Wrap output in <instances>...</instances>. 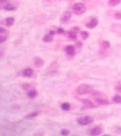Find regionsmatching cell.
Returning <instances> with one entry per match:
<instances>
[{
    "label": "cell",
    "instance_id": "277c9868",
    "mask_svg": "<svg viewBox=\"0 0 121 136\" xmlns=\"http://www.w3.org/2000/svg\"><path fill=\"white\" fill-rule=\"evenodd\" d=\"M71 12L70 11H65L63 14L61 15V22L62 23H66V22L69 21L70 18H71Z\"/></svg>",
    "mask_w": 121,
    "mask_h": 136
},
{
    "label": "cell",
    "instance_id": "ba28073f",
    "mask_svg": "<svg viewBox=\"0 0 121 136\" xmlns=\"http://www.w3.org/2000/svg\"><path fill=\"white\" fill-rule=\"evenodd\" d=\"M82 103H83V104H84L85 107L87 108V109H89V108H93V107H95L94 104H93V103L90 101V100H86V99L82 100Z\"/></svg>",
    "mask_w": 121,
    "mask_h": 136
},
{
    "label": "cell",
    "instance_id": "7a4b0ae2",
    "mask_svg": "<svg viewBox=\"0 0 121 136\" xmlns=\"http://www.w3.org/2000/svg\"><path fill=\"white\" fill-rule=\"evenodd\" d=\"M86 11V6L83 3H77L73 6V12L76 15H82Z\"/></svg>",
    "mask_w": 121,
    "mask_h": 136
},
{
    "label": "cell",
    "instance_id": "d4e9b609",
    "mask_svg": "<svg viewBox=\"0 0 121 136\" xmlns=\"http://www.w3.org/2000/svg\"><path fill=\"white\" fill-rule=\"evenodd\" d=\"M54 34H55V32H54V31H50L49 35H51L52 37H53V35H54Z\"/></svg>",
    "mask_w": 121,
    "mask_h": 136
},
{
    "label": "cell",
    "instance_id": "d6986e66",
    "mask_svg": "<svg viewBox=\"0 0 121 136\" xmlns=\"http://www.w3.org/2000/svg\"><path fill=\"white\" fill-rule=\"evenodd\" d=\"M52 40H53V37H52L51 35H46L43 37V41L44 42H51Z\"/></svg>",
    "mask_w": 121,
    "mask_h": 136
},
{
    "label": "cell",
    "instance_id": "44dd1931",
    "mask_svg": "<svg viewBox=\"0 0 121 136\" xmlns=\"http://www.w3.org/2000/svg\"><path fill=\"white\" fill-rule=\"evenodd\" d=\"M113 102L116 104H121V96L120 95H115L113 97Z\"/></svg>",
    "mask_w": 121,
    "mask_h": 136
},
{
    "label": "cell",
    "instance_id": "8992f818",
    "mask_svg": "<svg viewBox=\"0 0 121 136\" xmlns=\"http://www.w3.org/2000/svg\"><path fill=\"white\" fill-rule=\"evenodd\" d=\"M98 19L96 18H92L90 21L86 24V26L88 27V28H94V27H96L98 25Z\"/></svg>",
    "mask_w": 121,
    "mask_h": 136
},
{
    "label": "cell",
    "instance_id": "e0dca14e",
    "mask_svg": "<svg viewBox=\"0 0 121 136\" xmlns=\"http://www.w3.org/2000/svg\"><path fill=\"white\" fill-rule=\"evenodd\" d=\"M61 108L64 111H68V110H70V104L68 103H64L61 104Z\"/></svg>",
    "mask_w": 121,
    "mask_h": 136
},
{
    "label": "cell",
    "instance_id": "7402d4cb",
    "mask_svg": "<svg viewBox=\"0 0 121 136\" xmlns=\"http://www.w3.org/2000/svg\"><path fill=\"white\" fill-rule=\"evenodd\" d=\"M80 34H81V37H82L83 39H86L87 37H88V35H89L88 32H86V31H82Z\"/></svg>",
    "mask_w": 121,
    "mask_h": 136
},
{
    "label": "cell",
    "instance_id": "3957f363",
    "mask_svg": "<svg viewBox=\"0 0 121 136\" xmlns=\"http://www.w3.org/2000/svg\"><path fill=\"white\" fill-rule=\"evenodd\" d=\"M93 122V118L91 116H83L80 117V118L77 120V123H79L80 125H87L90 124L91 123Z\"/></svg>",
    "mask_w": 121,
    "mask_h": 136
},
{
    "label": "cell",
    "instance_id": "2e32d148",
    "mask_svg": "<svg viewBox=\"0 0 121 136\" xmlns=\"http://www.w3.org/2000/svg\"><path fill=\"white\" fill-rule=\"evenodd\" d=\"M38 112H37V111H35V112H32V113H28V114L26 116V118L27 119H29V118H33V117H36V116H37L38 115Z\"/></svg>",
    "mask_w": 121,
    "mask_h": 136
},
{
    "label": "cell",
    "instance_id": "5bb4252c",
    "mask_svg": "<svg viewBox=\"0 0 121 136\" xmlns=\"http://www.w3.org/2000/svg\"><path fill=\"white\" fill-rule=\"evenodd\" d=\"M96 102L98 104H108V100L107 99H104V98H96Z\"/></svg>",
    "mask_w": 121,
    "mask_h": 136
},
{
    "label": "cell",
    "instance_id": "ac0fdd59",
    "mask_svg": "<svg viewBox=\"0 0 121 136\" xmlns=\"http://www.w3.org/2000/svg\"><path fill=\"white\" fill-rule=\"evenodd\" d=\"M37 91L32 90V91H29L28 94H27V95H28V97H30V98H35L36 96H37Z\"/></svg>",
    "mask_w": 121,
    "mask_h": 136
},
{
    "label": "cell",
    "instance_id": "9a60e30c",
    "mask_svg": "<svg viewBox=\"0 0 121 136\" xmlns=\"http://www.w3.org/2000/svg\"><path fill=\"white\" fill-rule=\"evenodd\" d=\"M120 3V0H108V5L111 6H115Z\"/></svg>",
    "mask_w": 121,
    "mask_h": 136
},
{
    "label": "cell",
    "instance_id": "30bf717a",
    "mask_svg": "<svg viewBox=\"0 0 121 136\" xmlns=\"http://www.w3.org/2000/svg\"><path fill=\"white\" fill-rule=\"evenodd\" d=\"M65 51L67 55L72 56V55H74V53H75V47H74L73 46H66Z\"/></svg>",
    "mask_w": 121,
    "mask_h": 136
},
{
    "label": "cell",
    "instance_id": "7c38bea8",
    "mask_svg": "<svg viewBox=\"0 0 121 136\" xmlns=\"http://www.w3.org/2000/svg\"><path fill=\"white\" fill-rule=\"evenodd\" d=\"M4 9L7 10V11H14V10H15V6L12 4H6L4 6Z\"/></svg>",
    "mask_w": 121,
    "mask_h": 136
},
{
    "label": "cell",
    "instance_id": "9c48e42d",
    "mask_svg": "<svg viewBox=\"0 0 121 136\" xmlns=\"http://www.w3.org/2000/svg\"><path fill=\"white\" fill-rule=\"evenodd\" d=\"M101 132H102V129L98 126L95 127V128H93L92 130L90 131L91 135H99V134H101Z\"/></svg>",
    "mask_w": 121,
    "mask_h": 136
},
{
    "label": "cell",
    "instance_id": "603a6c76",
    "mask_svg": "<svg viewBox=\"0 0 121 136\" xmlns=\"http://www.w3.org/2000/svg\"><path fill=\"white\" fill-rule=\"evenodd\" d=\"M61 134H62V135H68L69 131L68 130H62L61 131Z\"/></svg>",
    "mask_w": 121,
    "mask_h": 136
},
{
    "label": "cell",
    "instance_id": "4fadbf2b",
    "mask_svg": "<svg viewBox=\"0 0 121 136\" xmlns=\"http://www.w3.org/2000/svg\"><path fill=\"white\" fill-rule=\"evenodd\" d=\"M68 37H69V39H71V40H76L77 37L75 31H70V32H68Z\"/></svg>",
    "mask_w": 121,
    "mask_h": 136
},
{
    "label": "cell",
    "instance_id": "cb8c5ba5",
    "mask_svg": "<svg viewBox=\"0 0 121 136\" xmlns=\"http://www.w3.org/2000/svg\"><path fill=\"white\" fill-rule=\"evenodd\" d=\"M57 32H58V34H63V33H64V30H63V28H58Z\"/></svg>",
    "mask_w": 121,
    "mask_h": 136
},
{
    "label": "cell",
    "instance_id": "52a82bcc",
    "mask_svg": "<svg viewBox=\"0 0 121 136\" xmlns=\"http://www.w3.org/2000/svg\"><path fill=\"white\" fill-rule=\"evenodd\" d=\"M33 73H34L33 69H31V68H26V69L23 71V73H22V75H23L24 77L29 78V77H31L33 75Z\"/></svg>",
    "mask_w": 121,
    "mask_h": 136
},
{
    "label": "cell",
    "instance_id": "6da1fadb",
    "mask_svg": "<svg viewBox=\"0 0 121 136\" xmlns=\"http://www.w3.org/2000/svg\"><path fill=\"white\" fill-rule=\"evenodd\" d=\"M77 93L78 94H89V93L92 91V87L89 85V84H82L80 85L77 87Z\"/></svg>",
    "mask_w": 121,
    "mask_h": 136
},
{
    "label": "cell",
    "instance_id": "5b68a950",
    "mask_svg": "<svg viewBox=\"0 0 121 136\" xmlns=\"http://www.w3.org/2000/svg\"><path fill=\"white\" fill-rule=\"evenodd\" d=\"M7 39V32L5 30V28L0 27V44H3Z\"/></svg>",
    "mask_w": 121,
    "mask_h": 136
},
{
    "label": "cell",
    "instance_id": "ffe728a7",
    "mask_svg": "<svg viewBox=\"0 0 121 136\" xmlns=\"http://www.w3.org/2000/svg\"><path fill=\"white\" fill-rule=\"evenodd\" d=\"M35 63H36V66H37V67H40L41 65H43V61L39 57H37L35 59Z\"/></svg>",
    "mask_w": 121,
    "mask_h": 136
},
{
    "label": "cell",
    "instance_id": "8fae6325",
    "mask_svg": "<svg viewBox=\"0 0 121 136\" xmlns=\"http://www.w3.org/2000/svg\"><path fill=\"white\" fill-rule=\"evenodd\" d=\"M14 22H15V19L13 17H7L4 20V23L6 26H11V25H13Z\"/></svg>",
    "mask_w": 121,
    "mask_h": 136
}]
</instances>
